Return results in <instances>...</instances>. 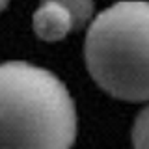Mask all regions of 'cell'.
<instances>
[{"label":"cell","instance_id":"7a4b0ae2","mask_svg":"<svg viewBox=\"0 0 149 149\" xmlns=\"http://www.w3.org/2000/svg\"><path fill=\"white\" fill-rule=\"evenodd\" d=\"M84 58L95 84L129 102L149 101V2L123 0L91 21Z\"/></svg>","mask_w":149,"mask_h":149},{"label":"cell","instance_id":"3957f363","mask_svg":"<svg viewBox=\"0 0 149 149\" xmlns=\"http://www.w3.org/2000/svg\"><path fill=\"white\" fill-rule=\"evenodd\" d=\"M93 0H41L32 17L39 39L54 43L80 30L93 17Z\"/></svg>","mask_w":149,"mask_h":149},{"label":"cell","instance_id":"277c9868","mask_svg":"<svg viewBox=\"0 0 149 149\" xmlns=\"http://www.w3.org/2000/svg\"><path fill=\"white\" fill-rule=\"evenodd\" d=\"M132 146L134 149H149V104L140 110L132 125Z\"/></svg>","mask_w":149,"mask_h":149},{"label":"cell","instance_id":"5b68a950","mask_svg":"<svg viewBox=\"0 0 149 149\" xmlns=\"http://www.w3.org/2000/svg\"><path fill=\"white\" fill-rule=\"evenodd\" d=\"M8 4H9V0H0V13L8 8Z\"/></svg>","mask_w":149,"mask_h":149},{"label":"cell","instance_id":"6da1fadb","mask_svg":"<svg viewBox=\"0 0 149 149\" xmlns=\"http://www.w3.org/2000/svg\"><path fill=\"white\" fill-rule=\"evenodd\" d=\"M77 129L74 101L54 73L0 63V149H71Z\"/></svg>","mask_w":149,"mask_h":149}]
</instances>
